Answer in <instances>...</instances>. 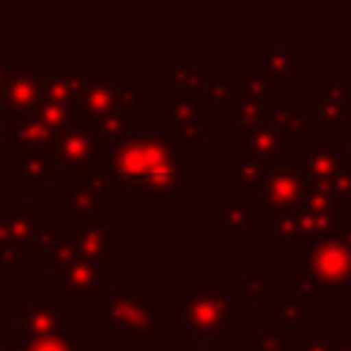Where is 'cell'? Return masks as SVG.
Wrapping results in <instances>:
<instances>
[{
  "label": "cell",
  "instance_id": "24",
  "mask_svg": "<svg viewBox=\"0 0 351 351\" xmlns=\"http://www.w3.org/2000/svg\"><path fill=\"white\" fill-rule=\"evenodd\" d=\"M206 74L203 69L195 63L192 55L178 52L167 58V90H181V93H200L203 96V85H206Z\"/></svg>",
  "mask_w": 351,
  "mask_h": 351
},
{
  "label": "cell",
  "instance_id": "10",
  "mask_svg": "<svg viewBox=\"0 0 351 351\" xmlns=\"http://www.w3.org/2000/svg\"><path fill=\"white\" fill-rule=\"evenodd\" d=\"M162 121H167V134L176 140L178 151L186 156L195 151V143L206 132V99L200 93L167 90V99L154 110Z\"/></svg>",
  "mask_w": 351,
  "mask_h": 351
},
{
  "label": "cell",
  "instance_id": "3",
  "mask_svg": "<svg viewBox=\"0 0 351 351\" xmlns=\"http://www.w3.org/2000/svg\"><path fill=\"white\" fill-rule=\"evenodd\" d=\"M340 219L343 206H337L329 195L310 189L304 203L266 217V239L277 244L282 255H304L313 241L335 233Z\"/></svg>",
  "mask_w": 351,
  "mask_h": 351
},
{
  "label": "cell",
  "instance_id": "41",
  "mask_svg": "<svg viewBox=\"0 0 351 351\" xmlns=\"http://www.w3.org/2000/svg\"><path fill=\"white\" fill-rule=\"evenodd\" d=\"M329 351H351V343L348 340H332Z\"/></svg>",
  "mask_w": 351,
  "mask_h": 351
},
{
  "label": "cell",
  "instance_id": "6",
  "mask_svg": "<svg viewBox=\"0 0 351 351\" xmlns=\"http://www.w3.org/2000/svg\"><path fill=\"white\" fill-rule=\"evenodd\" d=\"M82 85L77 93V115L82 121H96L110 112H123L132 121L143 118V80H110L104 66H82Z\"/></svg>",
  "mask_w": 351,
  "mask_h": 351
},
{
  "label": "cell",
  "instance_id": "35",
  "mask_svg": "<svg viewBox=\"0 0 351 351\" xmlns=\"http://www.w3.org/2000/svg\"><path fill=\"white\" fill-rule=\"evenodd\" d=\"M293 343V332L282 329V326H266L255 335V351H291Z\"/></svg>",
  "mask_w": 351,
  "mask_h": 351
},
{
  "label": "cell",
  "instance_id": "5",
  "mask_svg": "<svg viewBox=\"0 0 351 351\" xmlns=\"http://www.w3.org/2000/svg\"><path fill=\"white\" fill-rule=\"evenodd\" d=\"M44 266L55 271V291L66 296L69 304H96L107 293L104 269L85 258L71 241L69 230H60L52 250L41 258Z\"/></svg>",
  "mask_w": 351,
  "mask_h": 351
},
{
  "label": "cell",
  "instance_id": "1",
  "mask_svg": "<svg viewBox=\"0 0 351 351\" xmlns=\"http://www.w3.org/2000/svg\"><path fill=\"white\" fill-rule=\"evenodd\" d=\"M107 192L132 189L145 206H178L181 184L195 176L167 132L132 129L104 159Z\"/></svg>",
  "mask_w": 351,
  "mask_h": 351
},
{
  "label": "cell",
  "instance_id": "8",
  "mask_svg": "<svg viewBox=\"0 0 351 351\" xmlns=\"http://www.w3.org/2000/svg\"><path fill=\"white\" fill-rule=\"evenodd\" d=\"M41 214L38 203H0V271L8 280L33 263L30 241Z\"/></svg>",
  "mask_w": 351,
  "mask_h": 351
},
{
  "label": "cell",
  "instance_id": "37",
  "mask_svg": "<svg viewBox=\"0 0 351 351\" xmlns=\"http://www.w3.org/2000/svg\"><path fill=\"white\" fill-rule=\"evenodd\" d=\"M19 351H80V343L69 340L66 335L38 337V340H16Z\"/></svg>",
  "mask_w": 351,
  "mask_h": 351
},
{
  "label": "cell",
  "instance_id": "7",
  "mask_svg": "<svg viewBox=\"0 0 351 351\" xmlns=\"http://www.w3.org/2000/svg\"><path fill=\"white\" fill-rule=\"evenodd\" d=\"M310 192V178L304 170V162L293 148L282 151L277 159H271L269 173L261 184V189L255 192V206L261 211V217L277 214V211H288L299 203H304Z\"/></svg>",
  "mask_w": 351,
  "mask_h": 351
},
{
  "label": "cell",
  "instance_id": "21",
  "mask_svg": "<svg viewBox=\"0 0 351 351\" xmlns=\"http://www.w3.org/2000/svg\"><path fill=\"white\" fill-rule=\"evenodd\" d=\"M269 165L271 159H263L244 148L230 154V197H244L250 192H258L269 173Z\"/></svg>",
  "mask_w": 351,
  "mask_h": 351
},
{
  "label": "cell",
  "instance_id": "42",
  "mask_svg": "<svg viewBox=\"0 0 351 351\" xmlns=\"http://www.w3.org/2000/svg\"><path fill=\"white\" fill-rule=\"evenodd\" d=\"M5 74H8V58H5V55H0V88H3Z\"/></svg>",
  "mask_w": 351,
  "mask_h": 351
},
{
  "label": "cell",
  "instance_id": "17",
  "mask_svg": "<svg viewBox=\"0 0 351 351\" xmlns=\"http://www.w3.org/2000/svg\"><path fill=\"white\" fill-rule=\"evenodd\" d=\"M5 134H8V145L11 154H22V151H33V148H44L55 143V129L47 126L33 110H25L19 115L5 118Z\"/></svg>",
  "mask_w": 351,
  "mask_h": 351
},
{
  "label": "cell",
  "instance_id": "32",
  "mask_svg": "<svg viewBox=\"0 0 351 351\" xmlns=\"http://www.w3.org/2000/svg\"><path fill=\"white\" fill-rule=\"evenodd\" d=\"M291 291H293L304 304H315L318 296L324 293L321 285H318V280H315V274L307 269V263H296V266L291 269Z\"/></svg>",
  "mask_w": 351,
  "mask_h": 351
},
{
  "label": "cell",
  "instance_id": "15",
  "mask_svg": "<svg viewBox=\"0 0 351 351\" xmlns=\"http://www.w3.org/2000/svg\"><path fill=\"white\" fill-rule=\"evenodd\" d=\"M52 66H25V69H8L3 88H0V118L19 115L38 104L47 77Z\"/></svg>",
  "mask_w": 351,
  "mask_h": 351
},
{
  "label": "cell",
  "instance_id": "43",
  "mask_svg": "<svg viewBox=\"0 0 351 351\" xmlns=\"http://www.w3.org/2000/svg\"><path fill=\"white\" fill-rule=\"evenodd\" d=\"M0 351H19V346H0Z\"/></svg>",
  "mask_w": 351,
  "mask_h": 351
},
{
  "label": "cell",
  "instance_id": "38",
  "mask_svg": "<svg viewBox=\"0 0 351 351\" xmlns=\"http://www.w3.org/2000/svg\"><path fill=\"white\" fill-rule=\"evenodd\" d=\"M348 247H351V217L348 214H343V219H340V225H337V230H335Z\"/></svg>",
  "mask_w": 351,
  "mask_h": 351
},
{
  "label": "cell",
  "instance_id": "33",
  "mask_svg": "<svg viewBox=\"0 0 351 351\" xmlns=\"http://www.w3.org/2000/svg\"><path fill=\"white\" fill-rule=\"evenodd\" d=\"M58 236H60V225H58V219H55L52 214H41V219H38V225H36V233H33V241H30V252H33V258H36V255L44 258V255L52 250V244H55Z\"/></svg>",
  "mask_w": 351,
  "mask_h": 351
},
{
  "label": "cell",
  "instance_id": "16",
  "mask_svg": "<svg viewBox=\"0 0 351 351\" xmlns=\"http://www.w3.org/2000/svg\"><path fill=\"white\" fill-rule=\"evenodd\" d=\"M315 115L318 132L326 129H346L351 132V77H321L315 82Z\"/></svg>",
  "mask_w": 351,
  "mask_h": 351
},
{
  "label": "cell",
  "instance_id": "36",
  "mask_svg": "<svg viewBox=\"0 0 351 351\" xmlns=\"http://www.w3.org/2000/svg\"><path fill=\"white\" fill-rule=\"evenodd\" d=\"M239 90H241L239 77L236 80H206L203 99L206 101H214V104H230L239 96Z\"/></svg>",
  "mask_w": 351,
  "mask_h": 351
},
{
  "label": "cell",
  "instance_id": "4",
  "mask_svg": "<svg viewBox=\"0 0 351 351\" xmlns=\"http://www.w3.org/2000/svg\"><path fill=\"white\" fill-rule=\"evenodd\" d=\"M244 307L241 291H222L219 280L197 277L181 299V343L217 337L230 326L233 318L244 313Z\"/></svg>",
  "mask_w": 351,
  "mask_h": 351
},
{
  "label": "cell",
  "instance_id": "12",
  "mask_svg": "<svg viewBox=\"0 0 351 351\" xmlns=\"http://www.w3.org/2000/svg\"><path fill=\"white\" fill-rule=\"evenodd\" d=\"M16 315H19L16 340H38V337H52V335H66L69 302L58 299L55 291H33L25 302H19Z\"/></svg>",
  "mask_w": 351,
  "mask_h": 351
},
{
  "label": "cell",
  "instance_id": "9",
  "mask_svg": "<svg viewBox=\"0 0 351 351\" xmlns=\"http://www.w3.org/2000/svg\"><path fill=\"white\" fill-rule=\"evenodd\" d=\"M77 250L90 258L101 269H115L121 263V219L101 211V214H69L66 225Z\"/></svg>",
  "mask_w": 351,
  "mask_h": 351
},
{
  "label": "cell",
  "instance_id": "34",
  "mask_svg": "<svg viewBox=\"0 0 351 351\" xmlns=\"http://www.w3.org/2000/svg\"><path fill=\"white\" fill-rule=\"evenodd\" d=\"M332 340H335L332 329H326V326H321V329H310V326H304V329L293 332L291 351H329Z\"/></svg>",
  "mask_w": 351,
  "mask_h": 351
},
{
  "label": "cell",
  "instance_id": "29",
  "mask_svg": "<svg viewBox=\"0 0 351 351\" xmlns=\"http://www.w3.org/2000/svg\"><path fill=\"white\" fill-rule=\"evenodd\" d=\"M244 285H241V296L244 304H263L269 302V269L261 263H250L241 269Z\"/></svg>",
  "mask_w": 351,
  "mask_h": 351
},
{
  "label": "cell",
  "instance_id": "30",
  "mask_svg": "<svg viewBox=\"0 0 351 351\" xmlns=\"http://www.w3.org/2000/svg\"><path fill=\"white\" fill-rule=\"evenodd\" d=\"M255 66L261 71H266L269 77L282 82V77H291L296 69L307 66V55H302V52H291V55H255Z\"/></svg>",
  "mask_w": 351,
  "mask_h": 351
},
{
  "label": "cell",
  "instance_id": "14",
  "mask_svg": "<svg viewBox=\"0 0 351 351\" xmlns=\"http://www.w3.org/2000/svg\"><path fill=\"white\" fill-rule=\"evenodd\" d=\"M55 203L69 214H101L107 208V173L104 167L69 170V186L55 195Z\"/></svg>",
  "mask_w": 351,
  "mask_h": 351
},
{
  "label": "cell",
  "instance_id": "19",
  "mask_svg": "<svg viewBox=\"0 0 351 351\" xmlns=\"http://www.w3.org/2000/svg\"><path fill=\"white\" fill-rule=\"evenodd\" d=\"M266 118L288 137V143H304L310 132H318V115L313 104H269Z\"/></svg>",
  "mask_w": 351,
  "mask_h": 351
},
{
  "label": "cell",
  "instance_id": "11",
  "mask_svg": "<svg viewBox=\"0 0 351 351\" xmlns=\"http://www.w3.org/2000/svg\"><path fill=\"white\" fill-rule=\"evenodd\" d=\"M304 263L324 293H351V247L329 233L304 250Z\"/></svg>",
  "mask_w": 351,
  "mask_h": 351
},
{
  "label": "cell",
  "instance_id": "26",
  "mask_svg": "<svg viewBox=\"0 0 351 351\" xmlns=\"http://www.w3.org/2000/svg\"><path fill=\"white\" fill-rule=\"evenodd\" d=\"M266 313L291 332H299L307 326V304L293 293V291H282L274 302H266Z\"/></svg>",
  "mask_w": 351,
  "mask_h": 351
},
{
  "label": "cell",
  "instance_id": "22",
  "mask_svg": "<svg viewBox=\"0 0 351 351\" xmlns=\"http://www.w3.org/2000/svg\"><path fill=\"white\" fill-rule=\"evenodd\" d=\"M261 219V211L255 203H247L244 197H230L228 203L217 206V225L230 233L233 241H241L247 230H252Z\"/></svg>",
  "mask_w": 351,
  "mask_h": 351
},
{
  "label": "cell",
  "instance_id": "39",
  "mask_svg": "<svg viewBox=\"0 0 351 351\" xmlns=\"http://www.w3.org/2000/svg\"><path fill=\"white\" fill-rule=\"evenodd\" d=\"M0 154H11L8 134H5V118H0Z\"/></svg>",
  "mask_w": 351,
  "mask_h": 351
},
{
  "label": "cell",
  "instance_id": "2",
  "mask_svg": "<svg viewBox=\"0 0 351 351\" xmlns=\"http://www.w3.org/2000/svg\"><path fill=\"white\" fill-rule=\"evenodd\" d=\"M93 313L118 332L123 343H167L170 321L167 315L156 313V293L154 291H134L126 277H121L112 293H104Z\"/></svg>",
  "mask_w": 351,
  "mask_h": 351
},
{
  "label": "cell",
  "instance_id": "31",
  "mask_svg": "<svg viewBox=\"0 0 351 351\" xmlns=\"http://www.w3.org/2000/svg\"><path fill=\"white\" fill-rule=\"evenodd\" d=\"M239 85H241V90H247V93H258V96H274V93H280V88H282L280 80L269 77V74L261 71L255 63H250V66L241 69Z\"/></svg>",
  "mask_w": 351,
  "mask_h": 351
},
{
  "label": "cell",
  "instance_id": "28",
  "mask_svg": "<svg viewBox=\"0 0 351 351\" xmlns=\"http://www.w3.org/2000/svg\"><path fill=\"white\" fill-rule=\"evenodd\" d=\"M90 123V129H93V134L99 137V143L110 151V148H115L134 126H132V118L129 115H123V112H110V115H101V118H96V121H88Z\"/></svg>",
  "mask_w": 351,
  "mask_h": 351
},
{
  "label": "cell",
  "instance_id": "25",
  "mask_svg": "<svg viewBox=\"0 0 351 351\" xmlns=\"http://www.w3.org/2000/svg\"><path fill=\"white\" fill-rule=\"evenodd\" d=\"M80 85H82V74H80V69H69V66H52V69H49V77H47V85H44L41 99H47V101H60V104H71V107H77V93H80Z\"/></svg>",
  "mask_w": 351,
  "mask_h": 351
},
{
  "label": "cell",
  "instance_id": "13",
  "mask_svg": "<svg viewBox=\"0 0 351 351\" xmlns=\"http://www.w3.org/2000/svg\"><path fill=\"white\" fill-rule=\"evenodd\" d=\"M52 154H55V162L60 167H66V170L104 167V159H107V148L99 143V137L93 134L90 123L82 121V118L71 121L66 129H60L55 134Z\"/></svg>",
  "mask_w": 351,
  "mask_h": 351
},
{
  "label": "cell",
  "instance_id": "40",
  "mask_svg": "<svg viewBox=\"0 0 351 351\" xmlns=\"http://www.w3.org/2000/svg\"><path fill=\"white\" fill-rule=\"evenodd\" d=\"M5 299H8V277L0 271V304H5Z\"/></svg>",
  "mask_w": 351,
  "mask_h": 351
},
{
  "label": "cell",
  "instance_id": "23",
  "mask_svg": "<svg viewBox=\"0 0 351 351\" xmlns=\"http://www.w3.org/2000/svg\"><path fill=\"white\" fill-rule=\"evenodd\" d=\"M293 148V143H288V137L263 115L255 126H250L244 132V151L258 154L263 159H277L282 151Z\"/></svg>",
  "mask_w": 351,
  "mask_h": 351
},
{
  "label": "cell",
  "instance_id": "27",
  "mask_svg": "<svg viewBox=\"0 0 351 351\" xmlns=\"http://www.w3.org/2000/svg\"><path fill=\"white\" fill-rule=\"evenodd\" d=\"M266 110H269V96L239 90V96L230 101V126L244 134L250 126H255L266 115Z\"/></svg>",
  "mask_w": 351,
  "mask_h": 351
},
{
  "label": "cell",
  "instance_id": "18",
  "mask_svg": "<svg viewBox=\"0 0 351 351\" xmlns=\"http://www.w3.org/2000/svg\"><path fill=\"white\" fill-rule=\"evenodd\" d=\"M348 154L351 151L346 148L343 140H332V143H310V140H304L302 151H299L310 181H329L346 165Z\"/></svg>",
  "mask_w": 351,
  "mask_h": 351
},
{
  "label": "cell",
  "instance_id": "20",
  "mask_svg": "<svg viewBox=\"0 0 351 351\" xmlns=\"http://www.w3.org/2000/svg\"><path fill=\"white\" fill-rule=\"evenodd\" d=\"M19 156V170H16V189L19 192H38L44 184H49L58 176V162L52 154V145L22 151Z\"/></svg>",
  "mask_w": 351,
  "mask_h": 351
}]
</instances>
